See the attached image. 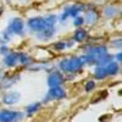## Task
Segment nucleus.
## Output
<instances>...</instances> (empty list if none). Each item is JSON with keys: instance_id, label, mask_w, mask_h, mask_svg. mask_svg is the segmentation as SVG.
Wrapping results in <instances>:
<instances>
[{"instance_id": "obj_1", "label": "nucleus", "mask_w": 122, "mask_h": 122, "mask_svg": "<svg viewBox=\"0 0 122 122\" xmlns=\"http://www.w3.org/2000/svg\"><path fill=\"white\" fill-rule=\"evenodd\" d=\"M59 71L64 73H71L75 75L77 72H81L84 67V64L81 57L78 56H71V57H66L62 59L59 62Z\"/></svg>"}, {"instance_id": "obj_2", "label": "nucleus", "mask_w": 122, "mask_h": 122, "mask_svg": "<svg viewBox=\"0 0 122 122\" xmlns=\"http://www.w3.org/2000/svg\"><path fill=\"white\" fill-rule=\"evenodd\" d=\"M57 22V17L55 15H48L45 17H32L27 21V26L28 28L32 30L34 33H38L40 32L42 29H44L46 26H53V25H56Z\"/></svg>"}, {"instance_id": "obj_3", "label": "nucleus", "mask_w": 122, "mask_h": 122, "mask_svg": "<svg viewBox=\"0 0 122 122\" xmlns=\"http://www.w3.org/2000/svg\"><path fill=\"white\" fill-rule=\"evenodd\" d=\"M84 10V5L83 4H73V5H70L66 6L64 9V12L61 14L57 17V21L59 22H66L70 17H76L79 15V12H82Z\"/></svg>"}, {"instance_id": "obj_4", "label": "nucleus", "mask_w": 122, "mask_h": 122, "mask_svg": "<svg viewBox=\"0 0 122 122\" xmlns=\"http://www.w3.org/2000/svg\"><path fill=\"white\" fill-rule=\"evenodd\" d=\"M5 30L10 36H20L21 37V36L25 34V22L18 17L12 18L11 21L9 22L7 28Z\"/></svg>"}, {"instance_id": "obj_5", "label": "nucleus", "mask_w": 122, "mask_h": 122, "mask_svg": "<svg viewBox=\"0 0 122 122\" xmlns=\"http://www.w3.org/2000/svg\"><path fill=\"white\" fill-rule=\"evenodd\" d=\"M25 117L23 112L15 110H1L0 111V122H20Z\"/></svg>"}, {"instance_id": "obj_6", "label": "nucleus", "mask_w": 122, "mask_h": 122, "mask_svg": "<svg viewBox=\"0 0 122 122\" xmlns=\"http://www.w3.org/2000/svg\"><path fill=\"white\" fill-rule=\"evenodd\" d=\"M67 95L65 88H62L61 86L57 87H51L49 88L48 93L45 95V99L43 100V103H49V101H53V100H61V99H65Z\"/></svg>"}, {"instance_id": "obj_7", "label": "nucleus", "mask_w": 122, "mask_h": 122, "mask_svg": "<svg viewBox=\"0 0 122 122\" xmlns=\"http://www.w3.org/2000/svg\"><path fill=\"white\" fill-rule=\"evenodd\" d=\"M107 53H109L107 48H106L105 45H100V44L90 45V46H88V48L86 49V54H89V55H92V56L95 59V65H94V66H97L98 60L103 56V55L107 54Z\"/></svg>"}, {"instance_id": "obj_8", "label": "nucleus", "mask_w": 122, "mask_h": 122, "mask_svg": "<svg viewBox=\"0 0 122 122\" xmlns=\"http://www.w3.org/2000/svg\"><path fill=\"white\" fill-rule=\"evenodd\" d=\"M48 86L51 87H57V86H62V83L65 82V77L61 73V71L55 70V71H50V73L48 76Z\"/></svg>"}, {"instance_id": "obj_9", "label": "nucleus", "mask_w": 122, "mask_h": 122, "mask_svg": "<svg viewBox=\"0 0 122 122\" xmlns=\"http://www.w3.org/2000/svg\"><path fill=\"white\" fill-rule=\"evenodd\" d=\"M20 99H21V94L17 90H10L3 95L1 101L5 105H15L20 101Z\"/></svg>"}, {"instance_id": "obj_10", "label": "nucleus", "mask_w": 122, "mask_h": 122, "mask_svg": "<svg viewBox=\"0 0 122 122\" xmlns=\"http://www.w3.org/2000/svg\"><path fill=\"white\" fill-rule=\"evenodd\" d=\"M55 33H56V27H55V25H53V26H46L44 29H42L40 32H38L36 34L39 40H49L55 36Z\"/></svg>"}, {"instance_id": "obj_11", "label": "nucleus", "mask_w": 122, "mask_h": 122, "mask_svg": "<svg viewBox=\"0 0 122 122\" xmlns=\"http://www.w3.org/2000/svg\"><path fill=\"white\" fill-rule=\"evenodd\" d=\"M86 15H84V23L88 25H95L99 20V12L97 11L95 9H88L84 10Z\"/></svg>"}, {"instance_id": "obj_12", "label": "nucleus", "mask_w": 122, "mask_h": 122, "mask_svg": "<svg viewBox=\"0 0 122 122\" xmlns=\"http://www.w3.org/2000/svg\"><path fill=\"white\" fill-rule=\"evenodd\" d=\"M87 39H88V32H87V29L79 27V28H77L75 32H73L72 40H73L75 43H83V42H86Z\"/></svg>"}, {"instance_id": "obj_13", "label": "nucleus", "mask_w": 122, "mask_h": 122, "mask_svg": "<svg viewBox=\"0 0 122 122\" xmlns=\"http://www.w3.org/2000/svg\"><path fill=\"white\" fill-rule=\"evenodd\" d=\"M18 64V56L17 53H7L4 55V65L6 67H15Z\"/></svg>"}, {"instance_id": "obj_14", "label": "nucleus", "mask_w": 122, "mask_h": 122, "mask_svg": "<svg viewBox=\"0 0 122 122\" xmlns=\"http://www.w3.org/2000/svg\"><path fill=\"white\" fill-rule=\"evenodd\" d=\"M18 78H20V76L18 75H12V76H7V75H4L3 76V78L0 79V82H1V87L4 88V89H7V88H10L12 84H15L17 81H18Z\"/></svg>"}, {"instance_id": "obj_15", "label": "nucleus", "mask_w": 122, "mask_h": 122, "mask_svg": "<svg viewBox=\"0 0 122 122\" xmlns=\"http://www.w3.org/2000/svg\"><path fill=\"white\" fill-rule=\"evenodd\" d=\"M104 66H105V68H106V72H107L109 76H116V75L120 72V64L116 62L115 60L110 61L109 64H106V65H104Z\"/></svg>"}, {"instance_id": "obj_16", "label": "nucleus", "mask_w": 122, "mask_h": 122, "mask_svg": "<svg viewBox=\"0 0 122 122\" xmlns=\"http://www.w3.org/2000/svg\"><path fill=\"white\" fill-rule=\"evenodd\" d=\"M93 75H94V78L95 79H99V81L105 79L106 77H109L105 66H95L94 70H93Z\"/></svg>"}, {"instance_id": "obj_17", "label": "nucleus", "mask_w": 122, "mask_h": 122, "mask_svg": "<svg viewBox=\"0 0 122 122\" xmlns=\"http://www.w3.org/2000/svg\"><path fill=\"white\" fill-rule=\"evenodd\" d=\"M40 106H42V103H33V104L28 105L26 107V110H25V115L28 116V117H30V116L34 115L37 111L40 109Z\"/></svg>"}, {"instance_id": "obj_18", "label": "nucleus", "mask_w": 122, "mask_h": 122, "mask_svg": "<svg viewBox=\"0 0 122 122\" xmlns=\"http://www.w3.org/2000/svg\"><path fill=\"white\" fill-rule=\"evenodd\" d=\"M17 56H18V64L25 65V66H29L33 61L32 57H30L27 53H17Z\"/></svg>"}, {"instance_id": "obj_19", "label": "nucleus", "mask_w": 122, "mask_h": 122, "mask_svg": "<svg viewBox=\"0 0 122 122\" xmlns=\"http://www.w3.org/2000/svg\"><path fill=\"white\" fill-rule=\"evenodd\" d=\"M117 14H120V9L116 7V6L109 5V6H106V7L104 9V15H105L106 17H109V18L116 16Z\"/></svg>"}, {"instance_id": "obj_20", "label": "nucleus", "mask_w": 122, "mask_h": 122, "mask_svg": "<svg viewBox=\"0 0 122 122\" xmlns=\"http://www.w3.org/2000/svg\"><path fill=\"white\" fill-rule=\"evenodd\" d=\"M53 49L55 50V51H62V50L66 49V43L64 42V40H59V42H55L53 44Z\"/></svg>"}, {"instance_id": "obj_21", "label": "nucleus", "mask_w": 122, "mask_h": 122, "mask_svg": "<svg viewBox=\"0 0 122 122\" xmlns=\"http://www.w3.org/2000/svg\"><path fill=\"white\" fill-rule=\"evenodd\" d=\"M72 23H73V26L75 27H77V28H79V27H82L83 25H84V17L83 16H76V17H73V21H72Z\"/></svg>"}, {"instance_id": "obj_22", "label": "nucleus", "mask_w": 122, "mask_h": 122, "mask_svg": "<svg viewBox=\"0 0 122 122\" xmlns=\"http://www.w3.org/2000/svg\"><path fill=\"white\" fill-rule=\"evenodd\" d=\"M94 88H95V82L93 79H90V81H88V82L86 83V86H84V90L86 92H93L94 90Z\"/></svg>"}, {"instance_id": "obj_23", "label": "nucleus", "mask_w": 122, "mask_h": 122, "mask_svg": "<svg viewBox=\"0 0 122 122\" xmlns=\"http://www.w3.org/2000/svg\"><path fill=\"white\" fill-rule=\"evenodd\" d=\"M7 53H9V48L5 44H3L1 46H0V54H1V55H6Z\"/></svg>"}, {"instance_id": "obj_24", "label": "nucleus", "mask_w": 122, "mask_h": 122, "mask_svg": "<svg viewBox=\"0 0 122 122\" xmlns=\"http://www.w3.org/2000/svg\"><path fill=\"white\" fill-rule=\"evenodd\" d=\"M114 57L116 59V60H115L116 62H121V61H122V53H121V51H118V53H117Z\"/></svg>"}, {"instance_id": "obj_25", "label": "nucleus", "mask_w": 122, "mask_h": 122, "mask_svg": "<svg viewBox=\"0 0 122 122\" xmlns=\"http://www.w3.org/2000/svg\"><path fill=\"white\" fill-rule=\"evenodd\" d=\"M66 43V48H72L73 45H75V42L72 39H70V40H67V42H65Z\"/></svg>"}, {"instance_id": "obj_26", "label": "nucleus", "mask_w": 122, "mask_h": 122, "mask_svg": "<svg viewBox=\"0 0 122 122\" xmlns=\"http://www.w3.org/2000/svg\"><path fill=\"white\" fill-rule=\"evenodd\" d=\"M112 45H116L117 48H121V39L120 38H117L115 42H112Z\"/></svg>"}, {"instance_id": "obj_27", "label": "nucleus", "mask_w": 122, "mask_h": 122, "mask_svg": "<svg viewBox=\"0 0 122 122\" xmlns=\"http://www.w3.org/2000/svg\"><path fill=\"white\" fill-rule=\"evenodd\" d=\"M3 76H4V73H3V71H0V79L3 78Z\"/></svg>"}]
</instances>
